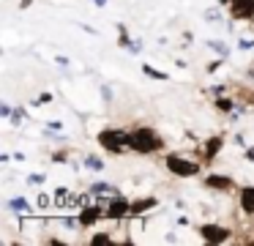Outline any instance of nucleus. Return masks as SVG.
I'll use <instances>...</instances> for the list:
<instances>
[{
    "mask_svg": "<svg viewBox=\"0 0 254 246\" xmlns=\"http://www.w3.org/2000/svg\"><path fill=\"white\" fill-rule=\"evenodd\" d=\"M205 19H208V22H221V19H224V14H221L219 8H208V11H205Z\"/></svg>",
    "mask_w": 254,
    "mask_h": 246,
    "instance_id": "nucleus-23",
    "label": "nucleus"
},
{
    "mask_svg": "<svg viewBox=\"0 0 254 246\" xmlns=\"http://www.w3.org/2000/svg\"><path fill=\"white\" fill-rule=\"evenodd\" d=\"M68 200V189L66 186H61V189H55V208H63V202Z\"/></svg>",
    "mask_w": 254,
    "mask_h": 246,
    "instance_id": "nucleus-20",
    "label": "nucleus"
},
{
    "mask_svg": "<svg viewBox=\"0 0 254 246\" xmlns=\"http://www.w3.org/2000/svg\"><path fill=\"white\" fill-rule=\"evenodd\" d=\"M221 145H224V137H210V140H205V145H202V159L205 162H210V159L216 156V153L221 151Z\"/></svg>",
    "mask_w": 254,
    "mask_h": 246,
    "instance_id": "nucleus-9",
    "label": "nucleus"
},
{
    "mask_svg": "<svg viewBox=\"0 0 254 246\" xmlns=\"http://www.w3.org/2000/svg\"><path fill=\"white\" fill-rule=\"evenodd\" d=\"M235 107H238V104L232 101V98H224V96L216 98V109H219V112H232Z\"/></svg>",
    "mask_w": 254,
    "mask_h": 246,
    "instance_id": "nucleus-18",
    "label": "nucleus"
},
{
    "mask_svg": "<svg viewBox=\"0 0 254 246\" xmlns=\"http://www.w3.org/2000/svg\"><path fill=\"white\" fill-rule=\"evenodd\" d=\"M238 47H241V49H252L254 47V38H241V41H238Z\"/></svg>",
    "mask_w": 254,
    "mask_h": 246,
    "instance_id": "nucleus-30",
    "label": "nucleus"
},
{
    "mask_svg": "<svg viewBox=\"0 0 254 246\" xmlns=\"http://www.w3.org/2000/svg\"><path fill=\"white\" fill-rule=\"evenodd\" d=\"M221 60H224V58H219V60H213V63H210V66H208V71H210V74H213V71H216V69H219V66H221Z\"/></svg>",
    "mask_w": 254,
    "mask_h": 246,
    "instance_id": "nucleus-34",
    "label": "nucleus"
},
{
    "mask_svg": "<svg viewBox=\"0 0 254 246\" xmlns=\"http://www.w3.org/2000/svg\"><path fill=\"white\" fill-rule=\"evenodd\" d=\"M99 145L110 153H128L131 151V131H121V129H104L99 131Z\"/></svg>",
    "mask_w": 254,
    "mask_h": 246,
    "instance_id": "nucleus-2",
    "label": "nucleus"
},
{
    "mask_svg": "<svg viewBox=\"0 0 254 246\" xmlns=\"http://www.w3.org/2000/svg\"><path fill=\"white\" fill-rule=\"evenodd\" d=\"M79 224L82 227H93L96 222H101L104 219V205L101 202H96V205H85V208H79Z\"/></svg>",
    "mask_w": 254,
    "mask_h": 246,
    "instance_id": "nucleus-7",
    "label": "nucleus"
},
{
    "mask_svg": "<svg viewBox=\"0 0 254 246\" xmlns=\"http://www.w3.org/2000/svg\"><path fill=\"white\" fill-rule=\"evenodd\" d=\"M36 205H39V208H41V211H47V208H50V205H52V200H50V194H44V191H41V194H39V197H36Z\"/></svg>",
    "mask_w": 254,
    "mask_h": 246,
    "instance_id": "nucleus-24",
    "label": "nucleus"
},
{
    "mask_svg": "<svg viewBox=\"0 0 254 246\" xmlns=\"http://www.w3.org/2000/svg\"><path fill=\"white\" fill-rule=\"evenodd\" d=\"M47 129H50V131H61L63 123H61V120H50V123H47Z\"/></svg>",
    "mask_w": 254,
    "mask_h": 246,
    "instance_id": "nucleus-32",
    "label": "nucleus"
},
{
    "mask_svg": "<svg viewBox=\"0 0 254 246\" xmlns=\"http://www.w3.org/2000/svg\"><path fill=\"white\" fill-rule=\"evenodd\" d=\"M90 194H99V197L112 194V197H115V194H118V189H115L112 183H104V180H99V183H93V186H90Z\"/></svg>",
    "mask_w": 254,
    "mask_h": 246,
    "instance_id": "nucleus-13",
    "label": "nucleus"
},
{
    "mask_svg": "<svg viewBox=\"0 0 254 246\" xmlns=\"http://www.w3.org/2000/svg\"><path fill=\"white\" fill-rule=\"evenodd\" d=\"M61 224L66 230H77V227H82V224H79V216H63L61 219Z\"/></svg>",
    "mask_w": 254,
    "mask_h": 246,
    "instance_id": "nucleus-22",
    "label": "nucleus"
},
{
    "mask_svg": "<svg viewBox=\"0 0 254 246\" xmlns=\"http://www.w3.org/2000/svg\"><path fill=\"white\" fill-rule=\"evenodd\" d=\"M164 164L172 175H178V178H194V175H199V164L191 162V159L178 156V153H170V156L164 159Z\"/></svg>",
    "mask_w": 254,
    "mask_h": 246,
    "instance_id": "nucleus-3",
    "label": "nucleus"
},
{
    "mask_svg": "<svg viewBox=\"0 0 254 246\" xmlns=\"http://www.w3.org/2000/svg\"><path fill=\"white\" fill-rule=\"evenodd\" d=\"M6 208H8L11 213H28V211H30V202L25 200V197H14V200L6 202Z\"/></svg>",
    "mask_w": 254,
    "mask_h": 246,
    "instance_id": "nucleus-12",
    "label": "nucleus"
},
{
    "mask_svg": "<svg viewBox=\"0 0 254 246\" xmlns=\"http://www.w3.org/2000/svg\"><path fill=\"white\" fill-rule=\"evenodd\" d=\"M208 47L213 49V52L219 55V58H227V55H230V47H227L224 41H216V38H213V41H208Z\"/></svg>",
    "mask_w": 254,
    "mask_h": 246,
    "instance_id": "nucleus-17",
    "label": "nucleus"
},
{
    "mask_svg": "<svg viewBox=\"0 0 254 246\" xmlns=\"http://www.w3.org/2000/svg\"><path fill=\"white\" fill-rule=\"evenodd\" d=\"M246 159H249V162L254 164V148H249V151H246Z\"/></svg>",
    "mask_w": 254,
    "mask_h": 246,
    "instance_id": "nucleus-37",
    "label": "nucleus"
},
{
    "mask_svg": "<svg viewBox=\"0 0 254 246\" xmlns=\"http://www.w3.org/2000/svg\"><path fill=\"white\" fill-rule=\"evenodd\" d=\"M219 5H227V14L235 22L254 19V0H219Z\"/></svg>",
    "mask_w": 254,
    "mask_h": 246,
    "instance_id": "nucleus-4",
    "label": "nucleus"
},
{
    "mask_svg": "<svg viewBox=\"0 0 254 246\" xmlns=\"http://www.w3.org/2000/svg\"><path fill=\"white\" fill-rule=\"evenodd\" d=\"M164 148V140H161L159 131H153L150 126H137L131 131V151L134 153H159Z\"/></svg>",
    "mask_w": 254,
    "mask_h": 246,
    "instance_id": "nucleus-1",
    "label": "nucleus"
},
{
    "mask_svg": "<svg viewBox=\"0 0 254 246\" xmlns=\"http://www.w3.org/2000/svg\"><path fill=\"white\" fill-rule=\"evenodd\" d=\"M28 183H33V186H44V183H47V175L33 172V175H28Z\"/></svg>",
    "mask_w": 254,
    "mask_h": 246,
    "instance_id": "nucleus-25",
    "label": "nucleus"
},
{
    "mask_svg": "<svg viewBox=\"0 0 254 246\" xmlns=\"http://www.w3.org/2000/svg\"><path fill=\"white\" fill-rule=\"evenodd\" d=\"M11 112H14L11 104H0V115H3V118H11Z\"/></svg>",
    "mask_w": 254,
    "mask_h": 246,
    "instance_id": "nucleus-28",
    "label": "nucleus"
},
{
    "mask_svg": "<svg viewBox=\"0 0 254 246\" xmlns=\"http://www.w3.org/2000/svg\"><path fill=\"white\" fill-rule=\"evenodd\" d=\"M118 44L123 49H128V44H131V33H128V27L123 22H118Z\"/></svg>",
    "mask_w": 254,
    "mask_h": 246,
    "instance_id": "nucleus-14",
    "label": "nucleus"
},
{
    "mask_svg": "<svg viewBox=\"0 0 254 246\" xmlns=\"http://www.w3.org/2000/svg\"><path fill=\"white\" fill-rule=\"evenodd\" d=\"M79 27H82L85 33H90V36H99V30H96V27H90V25H79Z\"/></svg>",
    "mask_w": 254,
    "mask_h": 246,
    "instance_id": "nucleus-33",
    "label": "nucleus"
},
{
    "mask_svg": "<svg viewBox=\"0 0 254 246\" xmlns=\"http://www.w3.org/2000/svg\"><path fill=\"white\" fill-rule=\"evenodd\" d=\"M50 101H52V93H39L33 98V107H41V104H50Z\"/></svg>",
    "mask_w": 254,
    "mask_h": 246,
    "instance_id": "nucleus-26",
    "label": "nucleus"
},
{
    "mask_svg": "<svg viewBox=\"0 0 254 246\" xmlns=\"http://www.w3.org/2000/svg\"><path fill=\"white\" fill-rule=\"evenodd\" d=\"M90 244H93V246H101V244H112V235H110V233H96L93 238H90Z\"/></svg>",
    "mask_w": 254,
    "mask_h": 246,
    "instance_id": "nucleus-21",
    "label": "nucleus"
},
{
    "mask_svg": "<svg viewBox=\"0 0 254 246\" xmlns=\"http://www.w3.org/2000/svg\"><path fill=\"white\" fill-rule=\"evenodd\" d=\"M139 49H142V41H131V44H128V55H139Z\"/></svg>",
    "mask_w": 254,
    "mask_h": 246,
    "instance_id": "nucleus-29",
    "label": "nucleus"
},
{
    "mask_svg": "<svg viewBox=\"0 0 254 246\" xmlns=\"http://www.w3.org/2000/svg\"><path fill=\"white\" fill-rule=\"evenodd\" d=\"M11 162V153H0V164H8Z\"/></svg>",
    "mask_w": 254,
    "mask_h": 246,
    "instance_id": "nucleus-35",
    "label": "nucleus"
},
{
    "mask_svg": "<svg viewBox=\"0 0 254 246\" xmlns=\"http://www.w3.org/2000/svg\"><path fill=\"white\" fill-rule=\"evenodd\" d=\"M241 208L246 216H254V186H243L241 189Z\"/></svg>",
    "mask_w": 254,
    "mask_h": 246,
    "instance_id": "nucleus-10",
    "label": "nucleus"
},
{
    "mask_svg": "<svg viewBox=\"0 0 254 246\" xmlns=\"http://www.w3.org/2000/svg\"><path fill=\"white\" fill-rule=\"evenodd\" d=\"M159 202H156V197H142V200H134L131 202V213L128 216H137V213H145L150 211V208H156Z\"/></svg>",
    "mask_w": 254,
    "mask_h": 246,
    "instance_id": "nucleus-11",
    "label": "nucleus"
},
{
    "mask_svg": "<svg viewBox=\"0 0 254 246\" xmlns=\"http://www.w3.org/2000/svg\"><path fill=\"white\" fill-rule=\"evenodd\" d=\"M142 74H145V77H150V80H170V74H167V71L153 69L150 63H142Z\"/></svg>",
    "mask_w": 254,
    "mask_h": 246,
    "instance_id": "nucleus-15",
    "label": "nucleus"
},
{
    "mask_svg": "<svg viewBox=\"0 0 254 246\" xmlns=\"http://www.w3.org/2000/svg\"><path fill=\"white\" fill-rule=\"evenodd\" d=\"M107 3H110V0H93V5H96V8H104Z\"/></svg>",
    "mask_w": 254,
    "mask_h": 246,
    "instance_id": "nucleus-36",
    "label": "nucleus"
},
{
    "mask_svg": "<svg viewBox=\"0 0 254 246\" xmlns=\"http://www.w3.org/2000/svg\"><path fill=\"white\" fill-rule=\"evenodd\" d=\"M30 3H33V0H19V8H30Z\"/></svg>",
    "mask_w": 254,
    "mask_h": 246,
    "instance_id": "nucleus-38",
    "label": "nucleus"
},
{
    "mask_svg": "<svg viewBox=\"0 0 254 246\" xmlns=\"http://www.w3.org/2000/svg\"><path fill=\"white\" fill-rule=\"evenodd\" d=\"M205 183V189H210V191H230L232 186H235V180L230 178V175H208V178L202 180Z\"/></svg>",
    "mask_w": 254,
    "mask_h": 246,
    "instance_id": "nucleus-8",
    "label": "nucleus"
},
{
    "mask_svg": "<svg viewBox=\"0 0 254 246\" xmlns=\"http://www.w3.org/2000/svg\"><path fill=\"white\" fill-rule=\"evenodd\" d=\"M68 159V153L66 151H58V153H52V162H66Z\"/></svg>",
    "mask_w": 254,
    "mask_h": 246,
    "instance_id": "nucleus-31",
    "label": "nucleus"
},
{
    "mask_svg": "<svg viewBox=\"0 0 254 246\" xmlns=\"http://www.w3.org/2000/svg\"><path fill=\"white\" fill-rule=\"evenodd\" d=\"M131 213V202L123 200L121 194H115L112 200H104V219H123Z\"/></svg>",
    "mask_w": 254,
    "mask_h": 246,
    "instance_id": "nucleus-5",
    "label": "nucleus"
},
{
    "mask_svg": "<svg viewBox=\"0 0 254 246\" xmlns=\"http://www.w3.org/2000/svg\"><path fill=\"white\" fill-rule=\"evenodd\" d=\"M85 167H88V169H93V172H101V169H104L107 164L101 162L99 156H93V153H90V156H85Z\"/></svg>",
    "mask_w": 254,
    "mask_h": 246,
    "instance_id": "nucleus-16",
    "label": "nucleus"
},
{
    "mask_svg": "<svg viewBox=\"0 0 254 246\" xmlns=\"http://www.w3.org/2000/svg\"><path fill=\"white\" fill-rule=\"evenodd\" d=\"M25 120H28V112H25L22 107H17V109L11 112V126H22Z\"/></svg>",
    "mask_w": 254,
    "mask_h": 246,
    "instance_id": "nucleus-19",
    "label": "nucleus"
},
{
    "mask_svg": "<svg viewBox=\"0 0 254 246\" xmlns=\"http://www.w3.org/2000/svg\"><path fill=\"white\" fill-rule=\"evenodd\" d=\"M112 96H115V93H112V87H110V85H101V98H104L107 104L112 101Z\"/></svg>",
    "mask_w": 254,
    "mask_h": 246,
    "instance_id": "nucleus-27",
    "label": "nucleus"
},
{
    "mask_svg": "<svg viewBox=\"0 0 254 246\" xmlns=\"http://www.w3.org/2000/svg\"><path fill=\"white\" fill-rule=\"evenodd\" d=\"M199 235H202L205 244H224V241H230L232 230L221 227V224H202V227H199Z\"/></svg>",
    "mask_w": 254,
    "mask_h": 246,
    "instance_id": "nucleus-6",
    "label": "nucleus"
}]
</instances>
